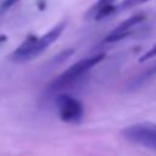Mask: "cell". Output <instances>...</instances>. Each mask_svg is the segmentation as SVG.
Masks as SVG:
<instances>
[{
  "mask_svg": "<svg viewBox=\"0 0 156 156\" xmlns=\"http://www.w3.org/2000/svg\"><path fill=\"white\" fill-rule=\"evenodd\" d=\"M66 24H67V21L63 20L58 22L56 26H54L43 37L28 35L26 40L11 54V60L15 62H26L37 57L44 50H46L50 46V44H52L58 39V37L66 28Z\"/></svg>",
  "mask_w": 156,
  "mask_h": 156,
  "instance_id": "cell-1",
  "label": "cell"
},
{
  "mask_svg": "<svg viewBox=\"0 0 156 156\" xmlns=\"http://www.w3.org/2000/svg\"><path fill=\"white\" fill-rule=\"evenodd\" d=\"M105 54L100 52L98 55H94L91 57H87L83 60L77 61L74 65H72L69 68H67L65 72H62L57 78H55L51 82V89L52 90H60L69 84H72V82L77 80L80 76H83L85 72H88L91 67L96 66L98 63H100L104 58H105Z\"/></svg>",
  "mask_w": 156,
  "mask_h": 156,
  "instance_id": "cell-2",
  "label": "cell"
},
{
  "mask_svg": "<svg viewBox=\"0 0 156 156\" xmlns=\"http://www.w3.org/2000/svg\"><path fill=\"white\" fill-rule=\"evenodd\" d=\"M121 135L129 143L156 151V123L143 122L128 126L121 130Z\"/></svg>",
  "mask_w": 156,
  "mask_h": 156,
  "instance_id": "cell-3",
  "label": "cell"
},
{
  "mask_svg": "<svg viewBox=\"0 0 156 156\" xmlns=\"http://www.w3.org/2000/svg\"><path fill=\"white\" fill-rule=\"evenodd\" d=\"M56 106L61 121L72 124L82 122L84 117V106L78 99L62 93L56 96Z\"/></svg>",
  "mask_w": 156,
  "mask_h": 156,
  "instance_id": "cell-4",
  "label": "cell"
},
{
  "mask_svg": "<svg viewBox=\"0 0 156 156\" xmlns=\"http://www.w3.org/2000/svg\"><path fill=\"white\" fill-rule=\"evenodd\" d=\"M145 20V15L144 13H135L133 16H130L129 18H127L126 21L121 22L112 32H110L106 38L104 39L105 43H115V41H118L123 38H126L127 35H129V30L135 27L136 24L141 23L143 21Z\"/></svg>",
  "mask_w": 156,
  "mask_h": 156,
  "instance_id": "cell-5",
  "label": "cell"
},
{
  "mask_svg": "<svg viewBox=\"0 0 156 156\" xmlns=\"http://www.w3.org/2000/svg\"><path fill=\"white\" fill-rule=\"evenodd\" d=\"M150 0H122L118 5H116V12H121V11H126L128 9H132L134 6L145 4Z\"/></svg>",
  "mask_w": 156,
  "mask_h": 156,
  "instance_id": "cell-6",
  "label": "cell"
},
{
  "mask_svg": "<svg viewBox=\"0 0 156 156\" xmlns=\"http://www.w3.org/2000/svg\"><path fill=\"white\" fill-rule=\"evenodd\" d=\"M154 76H156V63H154L149 69H146L140 77H138L136 78V80L134 82V84H136V85H140L143 82H145V80H147L149 78H151V77H154Z\"/></svg>",
  "mask_w": 156,
  "mask_h": 156,
  "instance_id": "cell-7",
  "label": "cell"
},
{
  "mask_svg": "<svg viewBox=\"0 0 156 156\" xmlns=\"http://www.w3.org/2000/svg\"><path fill=\"white\" fill-rule=\"evenodd\" d=\"M156 56V44L151 48V49H149L146 52H144L140 57H139V61L140 62H144V61H147V60H150V58H152V57H155Z\"/></svg>",
  "mask_w": 156,
  "mask_h": 156,
  "instance_id": "cell-8",
  "label": "cell"
},
{
  "mask_svg": "<svg viewBox=\"0 0 156 156\" xmlns=\"http://www.w3.org/2000/svg\"><path fill=\"white\" fill-rule=\"evenodd\" d=\"M115 1L116 0H99L90 10H89V12H88V15L89 13H91V12H94L95 10H98V9H100V7H104V6H108V5H113L115 4Z\"/></svg>",
  "mask_w": 156,
  "mask_h": 156,
  "instance_id": "cell-9",
  "label": "cell"
},
{
  "mask_svg": "<svg viewBox=\"0 0 156 156\" xmlns=\"http://www.w3.org/2000/svg\"><path fill=\"white\" fill-rule=\"evenodd\" d=\"M20 0H4V2H2V7L4 9H9V7H11L12 5H15L16 2H18Z\"/></svg>",
  "mask_w": 156,
  "mask_h": 156,
  "instance_id": "cell-10",
  "label": "cell"
}]
</instances>
